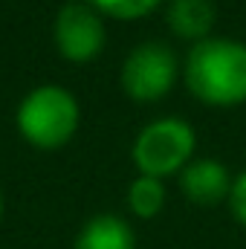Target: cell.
I'll return each instance as SVG.
<instances>
[{
  "mask_svg": "<svg viewBox=\"0 0 246 249\" xmlns=\"http://www.w3.org/2000/svg\"><path fill=\"white\" fill-rule=\"evenodd\" d=\"M165 23L171 35L188 44H200L211 38L217 26V6L214 0H168L165 3Z\"/></svg>",
  "mask_w": 246,
  "mask_h": 249,
  "instance_id": "obj_7",
  "label": "cell"
},
{
  "mask_svg": "<svg viewBox=\"0 0 246 249\" xmlns=\"http://www.w3.org/2000/svg\"><path fill=\"white\" fill-rule=\"evenodd\" d=\"M194 148H197V133L188 119L157 116L136 133L130 160L139 174L165 183L174 174L180 177V171L194 160Z\"/></svg>",
  "mask_w": 246,
  "mask_h": 249,
  "instance_id": "obj_3",
  "label": "cell"
},
{
  "mask_svg": "<svg viewBox=\"0 0 246 249\" xmlns=\"http://www.w3.org/2000/svg\"><path fill=\"white\" fill-rule=\"evenodd\" d=\"M232 174L226 162L214 157H194L183 171H180V188L185 200L194 206H217L229 200L232 191Z\"/></svg>",
  "mask_w": 246,
  "mask_h": 249,
  "instance_id": "obj_6",
  "label": "cell"
},
{
  "mask_svg": "<svg viewBox=\"0 0 246 249\" xmlns=\"http://www.w3.org/2000/svg\"><path fill=\"white\" fill-rule=\"evenodd\" d=\"M53 44L64 61L93 64L107 47L105 18L84 3H64L53 20Z\"/></svg>",
  "mask_w": 246,
  "mask_h": 249,
  "instance_id": "obj_5",
  "label": "cell"
},
{
  "mask_svg": "<svg viewBox=\"0 0 246 249\" xmlns=\"http://www.w3.org/2000/svg\"><path fill=\"white\" fill-rule=\"evenodd\" d=\"M72 249H136V232L119 214H93L78 229Z\"/></svg>",
  "mask_w": 246,
  "mask_h": 249,
  "instance_id": "obj_8",
  "label": "cell"
},
{
  "mask_svg": "<svg viewBox=\"0 0 246 249\" xmlns=\"http://www.w3.org/2000/svg\"><path fill=\"white\" fill-rule=\"evenodd\" d=\"M127 209L133 217L139 220H154L162 209H165V183L157 177H145L136 174L127 186Z\"/></svg>",
  "mask_w": 246,
  "mask_h": 249,
  "instance_id": "obj_9",
  "label": "cell"
},
{
  "mask_svg": "<svg viewBox=\"0 0 246 249\" xmlns=\"http://www.w3.org/2000/svg\"><path fill=\"white\" fill-rule=\"evenodd\" d=\"M81 124V105L72 90L61 84H38L32 87L15 110V127L38 151L64 148Z\"/></svg>",
  "mask_w": 246,
  "mask_h": 249,
  "instance_id": "obj_2",
  "label": "cell"
},
{
  "mask_svg": "<svg viewBox=\"0 0 246 249\" xmlns=\"http://www.w3.org/2000/svg\"><path fill=\"white\" fill-rule=\"evenodd\" d=\"M102 18L113 20H142L151 12H157L165 0H87Z\"/></svg>",
  "mask_w": 246,
  "mask_h": 249,
  "instance_id": "obj_10",
  "label": "cell"
},
{
  "mask_svg": "<svg viewBox=\"0 0 246 249\" xmlns=\"http://www.w3.org/2000/svg\"><path fill=\"white\" fill-rule=\"evenodd\" d=\"M180 75V61L174 50L162 41H142L124 55L119 67V84L130 102L151 105L165 99Z\"/></svg>",
  "mask_w": 246,
  "mask_h": 249,
  "instance_id": "obj_4",
  "label": "cell"
},
{
  "mask_svg": "<svg viewBox=\"0 0 246 249\" xmlns=\"http://www.w3.org/2000/svg\"><path fill=\"white\" fill-rule=\"evenodd\" d=\"M183 81L206 107L229 110L246 105V44L220 35L191 44L183 61Z\"/></svg>",
  "mask_w": 246,
  "mask_h": 249,
  "instance_id": "obj_1",
  "label": "cell"
},
{
  "mask_svg": "<svg viewBox=\"0 0 246 249\" xmlns=\"http://www.w3.org/2000/svg\"><path fill=\"white\" fill-rule=\"evenodd\" d=\"M229 212L235 214V220L246 226V168L241 174H235V180H232V191H229Z\"/></svg>",
  "mask_w": 246,
  "mask_h": 249,
  "instance_id": "obj_11",
  "label": "cell"
},
{
  "mask_svg": "<svg viewBox=\"0 0 246 249\" xmlns=\"http://www.w3.org/2000/svg\"><path fill=\"white\" fill-rule=\"evenodd\" d=\"M0 220H3V191H0Z\"/></svg>",
  "mask_w": 246,
  "mask_h": 249,
  "instance_id": "obj_12",
  "label": "cell"
}]
</instances>
